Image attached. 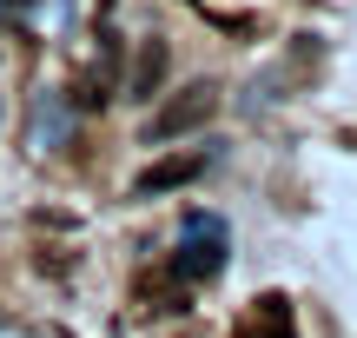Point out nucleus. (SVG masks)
<instances>
[{
  "instance_id": "obj_1",
  "label": "nucleus",
  "mask_w": 357,
  "mask_h": 338,
  "mask_svg": "<svg viewBox=\"0 0 357 338\" xmlns=\"http://www.w3.org/2000/svg\"><path fill=\"white\" fill-rule=\"evenodd\" d=\"M225 252H231V233H225V219H212V212H185V226H178V279H218V265H225Z\"/></svg>"
},
{
  "instance_id": "obj_2",
  "label": "nucleus",
  "mask_w": 357,
  "mask_h": 338,
  "mask_svg": "<svg viewBox=\"0 0 357 338\" xmlns=\"http://www.w3.org/2000/svg\"><path fill=\"white\" fill-rule=\"evenodd\" d=\"M218 113V87H185V93H172L166 106L153 113V126H146V140H178V133H199L205 119Z\"/></svg>"
},
{
  "instance_id": "obj_3",
  "label": "nucleus",
  "mask_w": 357,
  "mask_h": 338,
  "mask_svg": "<svg viewBox=\"0 0 357 338\" xmlns=\"http://www.w3.org/2000/svg\"><path fill=\"white\" fill-rule=\"evenodd\" d=\"M205 172V153H185V159H159V166H146L139 179H132V193L153 199V193H172V186H192Z\"/></svg>"
},
{
  "instance_id": "obj_4",
  "label": "nucleus",
  "mask_w": 357,
  "mask_h": 338,
  "mask_svg": "<svg viewBox=\"0 0 357 338\" xmlns=\"http://www.w3.org/2000/svg\"><path fill=\"white\" fill-rule=\"evenodd\" d=\"M159 80H166V40H146L139 60H132V80H126V100H153Z\"/></svg>"
},
{
  "instance_id": "obj_5",
  "label": "nucleus",
  "mask_w": 357,
  "mask_h": 338,
  "mask_svg": "<svg viewBox=\"0 0 357 338\" xmlns=\"http://www.w3.org/2000/svg\"><path fill=\"white\" fill-rule=\"evenodd\" d=\"M33 140H40V146H60V140H66V106L53 100V93L40 100V113H33Z\"/></svg>"
},
{
  "instance_id": "obj_6",
  "label": "nucleus",
  "mask_w": 357,
  "mask_h": 338,
  "mask_svg": "<svg viewBox=\"0 0 357 338\" xmlns=\"http://www.w3.org/2000/svg\"><path fill=\"white\" fill-rule=\"evenodd\" d=\"M252 338H258V332H252ZM265 338H291V325H284V312H278V305L265 312Z\"/></svg>"
}]
</instances>
